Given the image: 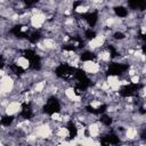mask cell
<instances>
[{
  "mask_svg": "<svg viewBox=\"0 0 146 146\" xmlns=\"http://www.w3.org/2000/svg\"><path fill=\"white\" fill-rule=\"evenodd\" d=\"M46 22H47V19H46V15L43 13L32 14L31 15V18H30V26L33 30L40 31L43 27V25H44Z\"/></svg>",
  "mask_w": 146,
  "mask_h": 146,
  "instance_id": "cell-1",
  "label": "cell"
},
{
  "mask_svg": "<svg viewBox=\"0 0 146 146\" xmlns=\"http://www.w3.org/2000/svg\"><path fill=\"white\" fill-rule=\"evenodd\" d=\"M23 110V104L18 100H11L5 108V115L7 116H16L17 114H21Z\"/></svg>",
  "mask_w": 146,
  "mask_h": 146,
  "instance_id": "cell-2",
  "label": "cell"
},
{
  "mask_svg": "<svg viewBox=\"0 0 146 146\" xmlns=\"http://www.w3.org/2000/svg\"><path fill=\"white\" fill-rule=\"evenodd\" d=\"M14 64H15L17 67H19L21 70H23V71L30 70V66H31L30 59H29L26 56H24V55H21V56H18V57H16V59L14 60Z\"/></svg>",
  "mask_w": 146,
  "mask_h": 146,
  "instance_id": "cell-3",
  "label": "cell"
}]
</instances>
